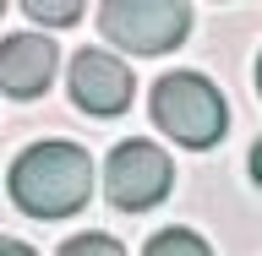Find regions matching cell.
<instances>
[{"mask_svg": "<svg viewBox=\"0 0 262 256\" xmlns=\"http://www.w3.org/2000/svg\"><path fill=\"white\" fill-rule=\"evenodd\" d=\"M0 11H6V6H0Z\"/></svg>", "mask_w": 262, "mask_h": 256, "instance_id": "13", "label": "cell"}, {"mask_svg": "<svg viewBox=\"0 0 262 256\" xmlns=\"http://www.w3.org/2000/svg\"><path fill=\"white\" fill-rule=\"evenodd\" d=\"M169 185H175V164L153 142H120L110 153V164H104V191H110V202L120 213L159 207L169 196Z\"/></svg>", "mask_w": 262, "mask_h": 256, "instance_id": "4", "label": "cell"}, {"mask_svg": "<svg viewBox=\"0 0 262 256\" xmlns=\"http://www.w3.org/2000/svg\"><path fill=\"white\" fill-rule=\"evenodd\" d=\"M153 126L180 147H213L229 126L224 93L202 71H164L153 82Z\"/></svg>", "mask_w": 262, "mask_h": 256, "instance_id": "2", "label": "cell"}, {"mask_svg": "<svg viewBox=\"0 0 262 256\" xmlns=\"http://www.w3.org/2000/svg\"><path fill=\"white\" fill-rule=\"evenodd\" d=\"M28 16L38 22V28H71L82 16L77 0H28Z\"/></svg>", "mask_w": 262, "mask_h": 256, "instance_id": "8", "label": "cell"}, {"mask_svg": "<svg viewBox=\"0 0 262 256\" xmlns=\"http://www.w3.org/2000/svg\"><path fill=\"white\" fill-rule=\"evenodd\" d=\"M246 164H251V180H257V185H262V136H257V142H251V158H246Z\"/></svg>", "mask_w": 262, "mask_h": 256, "instance_id": "10", "label": "cell"}, {"mask_svg": "<svg viewBox=\"0 0 262 256\" xmlns=\"http://www.w3.org/2000/svg\"><path fill=\"white\" fill-rule=\"evenodd\" d=\"M142 256H213V251H208L202 235H191V229H159Z\"/></svg>", "mask_w": 262, "mask_h": 256, "instance_id": "7", "label": "cell"}, {"mask_svg": "<svg viewBox=\"0 0 262 256\" xmlns=\"http://www.w3.org/2000/svg\"><path fill=\"white\" fill-rule=\"evenodd\" d=\"M98 33L115 49L131 55H164L191 33V6H169V0H110L98 11Z\"/></svg>", "mask_w": 262, "mask_h": 256, "instance_id": "3", "label": "cell"}, {"mask_svg": "<svg viewBox=\"0 0 262 256\" xmlns=\"http://www.w3.org/2000/svg\"><path fill=\"white\" fill-rule=\"evenodd\" d=\"M93 196V158L77 142H33L11 164V202L33 218H71Z\"/></svg>", "mask_w": 262, "mask_h": 256, "instance_id": "1", "label": "cell"}, {"mask_svg": "<svg viewBox=\"0 0 262 256\" xmlns=\"http://www.w3.org/2000/svg\"><path fill=\"white\" fill-rule=\"evenodd\" d=\"M71 98L88 114H120L131 104V65L110 49H82L71 60Z\"/></svg>", "mask_w": 262, "mask_h": 256, "instance_id": "5", "label": "cell"}, {"mask_svg": "<svg viewBox=\"0 0 262 256\" xmlns=\"http://www.w3.org/2000/svg\"><path fill=\"white\" fill-rule=\"evenodd\" d=\"M257 87H262V60H257Z\"/></svg>", "mask_w": 262, "mask_h": 256, "instance_id": "12", "label": "cell"}, {"mask_svg": "<svg viewBox=\"0 0 262 256\" xmlns=\"http://www.w3.org/2000/svg\"><path fill=\"white\" fill-rule=\"evenodd\" d=\"M60 256H126V251H120V240H110V235H71V240L60 245Z\"/></svg>", "mask_w": 262, "mask_h": 256, "instance_id": "9", "label": "cell"}, {"mask_svg": "<svg viewBox=\"0 0 262 256\" xmlns=\"http://www.w3.org/2000/svg\"><path fill=\"white\" fill-rule=\"evenodd\" d=\"M0 256H38L33 245H22V240H0Z\"/></svg>", "mask_w": 262, "mask_h": 256, "instance_id": "11", "label": "cell"}, {"mask_svg": "<svg viewBox=\"0 0 262 256\" xmlns=\"http://www.w3.org/2000/svg\"><path fill=\"white\" fill-rule=\"evenodd\" d=\"M55 65H60V55L44 33H11L0 44V87L11 98H38L55 77Z\"/></svg>", "mask_w": 262, "mask_h": 256, "instance_id": "6", "label": "cell"}]
</instances>
